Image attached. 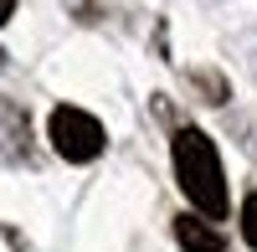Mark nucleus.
<instances>
[{"label": "nucleus", "instance_id": "f03ea898", "mask_svg": "<svg viewBox=\"0 0 257 252\" xmlns=\"http://www.w3.org/2000/svg\"><path fill=\"white\" fill-rule=\"evenodd\" d=\"M47 134L57 144V155H67V160H93L103 150V123L93 113H82V108H57L52 123H47Z\"/></svg>", "mask_w": 257, "mask_h": 252}, {"label": "nucleus", "instance_id": "39448f33", "mask_svg": "<svg viewBox=\"0 0 257 252\" xmlns=\"http://www.w3.org/2000/svg\"><path fill=\"white\" fill-rule=\"evenodd\" d=\"M11 6H16V0H0V26H6V16H11Z\"/></svg>", "mask_w": 257, "mask_h": 252}, {"label": "nucleus", "instance_id": "f257e3e1", "mask_svg": "<svg viewBox=\"0 0 257 252\" xmlns=\"http://www.w3.org/2000/svg\"><path fill=\"white\" fill-rule=\"evenodd\" d=\"M175 175H180V191L190 196L201 216H226V180H221V160H216V144H211L201 129H180L175 134Z\"/></svg>", "mask_w": 257, "mask_h": 252}, {"label": "nucleus", "instance_id": "7ed1b4c3", "mask_svg": "<svg viewBox=\"0 0 257 252\" xmlns=\"http://www.w3.org/2000/svg\"><path fill=\"white\" fill-rule=\"evenodd\" d=\"M175 242L185 252H221V232L206 226L201 216H175Z\"/></svg>", "mask_w": 257, "mask_h": 252}, {"label": "nucleus", "instance_id": "20e7f679", "mask_svg": "<svg viewBox=\"0 0 257 252\" xmlns=\"http://www.w3.org/2000/svg\"><path fill=\"white\" fill-rule=\"evenodd\" d=\"M242 237H247V247L257 252V191L242 201Z\"/></svg>", "mask_w": 257, "mask_h": 252}]
</instances>
